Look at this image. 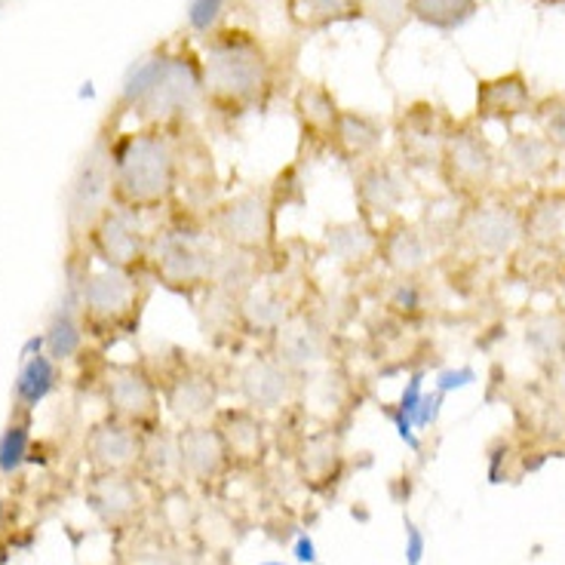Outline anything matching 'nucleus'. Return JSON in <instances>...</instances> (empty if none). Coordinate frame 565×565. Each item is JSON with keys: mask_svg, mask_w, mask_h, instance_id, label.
Masks as SVG:
<instances>
[{"mask_svg": "<svg viewBox=\"0 0 565 565\" xmlns=\"http://www.w3.org/2000/svg\"><path fill=\"white\" fill-rule=\"evenodd\" d=\"M461 234L480 255L498 258L510 253L523 237V215L504 203H480L465 215Z\"/></svg>", "mask_w": 565, "mask_h": 565, "instance_id": "6ab92c4d", "label": "nucleus"}, {"mask_svg": "<svg viewBox=\"0 0 565 565\" xmlns=\"http://www.w3.org/2000/svg\"><path fill=\"white\" fill-rule=\"evenodd\" d=\"M127 565H182L179 556L163 547V544H154V541H139L127 556Z\"/></svg>", "mask_w": 565, "mask_h": 565, "instance_id": "58836bf2", "label": "nucleus"}, {"mask_svg": "<svg viewBox=\"0 0 565 565\" xmlns=\"http://www.w3.org/2000/svg\"><path fill=\"white\" fill-rule=\"evenodd\" d=\"M139 473L148 482H157V486H175L179 480H184L182 473V458H179V443H175V434L170 427H154L145 434V449H141Z\"/></svg>", "mask_w": 565, "mask_h": 565, "instance_id": "7c9ffc66", "label": "nucleus"}, {"mask_svg": "<svg viewBox=\"0 0 565 565\" xmlns=\"http://www.w3.org/2000/svg\"><path fill=\"white\" fill-rule=\"evenodd\" d=\"M206 111L222 120H241L246 114L265 111L277 96V56L255 31L227 25L200 41Z\"/></svg>", "mask_w": 565, "mask_h": 565, "instance_id": "f03ea898", "label": "nucleus"}, {"mask_svg": "<svg viewBox=\"0 0 565 565\" xmlns=\"http://www.w3.org/2000/svg\"><path fill=\"white\" fill-rule=\"evenodd\" d=\"M292 556H296V563L301 565H317V544H313V537L301 532V535L296 537Z\"/></svg>", "mask_w": 565, "mask_h": 565, "instance_id": "49530a36", "label": "nucleus"}, {"mask_svg": "<svg viewBox=\"0 0 565 565\" xmlns=\"http://www.w3.org/2000/svg\"><path fill=\"white\" fill-rule=\"evenodd\" d=\"M424 547H427V541H424L422 529L406 520V565H422Z\"/></svg>", "mask_w": 565, "mask_h": 565, "instance_id": "a18cd8bd", "label": "nucleus"}, {"mask_svg": "<svg viewBox=\"0 0 565 565\" xmlns=\"http://www.w3.org/2000/svg\"><path fill=\"white\" fill-rule=\"evenodd\" d=\"M292 111H296L301 145H308L311 154L329 151V139H332V129H335L341 111L332 89L317 81H305L292 96Z\"/></svg>", "mask_w": 565, "mask_h": 565, "instance_id": "5701e85b", "label": "nucleus"}, {"mask_svg": "<svg viewBox=\"0 0 565 565\" xmlns=\"http://www.w3.org/2000/svg\"><path fill=\"white\" fill-rule=\"evenodd\" d=\"M206 215L212 237L237 253L268 258L277 249V215L280 206L270 188H246L241 194L215 200Z\"/></svg>", "mask_w": 565, "mask_h": 565, "instance_id": "423d86ee", "label": "nucleus"}, {"mask_svg": "<svg viewBox=\"0 0 565 565\" xmlns=\"http://www.w3.org/2000/svg\"><path fill=\"white\" fill-rule=\"evenodd\" d=\"M477 13L480 0H412V22H422L424 29L443 34L465 29Z\"/></svg>", "mask_w": 565, "mask_h": 565, "instance_id": "2f4dec72", "label": "nucleus"}, {"mask_svg": "<svg viewBox=\"0 0 565 565\" xmlns=\"http://www.w3.org/2000/svg\"><path fill=\"white\" fill-rule=\"evenodd\" d=\"M31 458V412L13 409L0 434V477H15Z\"/></svg>", "mask_w": 565, "mask_h": 565, "instance_id": "72a5a7b5", "label": "nucleus"}, {"mask_svg": "<svg viewBox=\"0 0 565 565\" xmlns=\"http://www.w3.org/2000/svg\"><path fill=\"white\" fill-rule=\"evenodd\" d=\"M262 565H286V563H280V559H268V563H262Z\"/></svg>", "mask_w": 565, "mask_h": 565, "instance_id": "3c124183", "label": "nucleus"}, {"mask_svg": "<svg viewBox=\"0 0 565 565\" xmlns=\"http://www.w3.org/2000/svg\"><path fill=\"white\" fill-rule=\"evenodd\" d=\"M391 286L384 289V308L391 317L403 323L422 320L427 311V289L422 286V277H391Z\"/></svg>", "mask_w": 565, "mask_h": 565, "instance_id": "c9c22d12", "label": "nucleus"}, {"mask_svg": "<svg viewBox=\"0 0 565 565\" xmlns=\"http://www.w3.org/2000/svg\"><path fill=\"white\" fill-rule=\"evenodd\" d=\"M231 13L234 10V0H188L184 7V22H188V31L206 41L215 31H222L231 25Z\"/></svg>", "mask_w": 565, "mask_h": 565, "instance_id": "e433bc0d", "label": "nucleus"}, {"mask_svg": "<svg viewBox=\"0 0 565 565\" xmlns=\"http://www.w3.org/2000/svg\"><path fill=\"white\" fill-rule=\"evenodd\" d=\"M99 394L108 406V415L120 422L136 424L139 430H154L160 427V387H157L151 369L145 360L136 363H105L99 369Z\"/></svg>", "mask_w": 565, "mask_h": 565, "instance_id": "9d476101", "label": "nucleus"}, {"mask_svg": "<svg viewBox=\"0 0 565 565\" xmlns=\"http://www.w3.org/2000/svg\"><path fill=\"white\" fill-rule=\"evenodd\" d=\"M68 280L77 286V308L86 335L99 348L136 335L151 298V277L114 268H89V253H68Z\"/></svg>", "mask_w": 565, "mask_h": 565, "instance_id": "39448f33", "label": "nucleus"}, {"mask_svg": "<svg viewBox=\"0 0 565 565\" xmlns=\"http://www.w3.org/2000/svg\"><path fill=\"white\" fill-rule=\"evenodd\" d=\"M141 218L145 215L108 206L86 234L84 249L89 258H96L102 268L151 277V231L141 225Z\"/></svg>", "mask_w": 565, "mask_h": 565, "instance_id": "1a4fd4ad", "label": "nucleus"}, {"mask_svg": "<svg viewBox=\"0 0 565 565\" xmlns=\"http://www.w3.org/2000/svg\"><path fill=\"white\" fill-rule=\"evenodd\" d=\"M62 369L65 366H58L56 360L46 351L25 353L22 369H19V375H15L13 382L15 409L34 412L43 399H50V396L56 394L58 384L65 382V372H62Z\"/></svg>", "mask_w": 565, "mask_h": 565, "instance_id": "c756f323", "label": "nucleus"}, {"mask_svg": "<svg viewBox=\"0 0 565 565\" xmlns=\"http://www.w3.org/2000/svg\"><path fill=\"white\" fill-rule=\"evenodd\" d=\"M148 366V363H145ZM151 369L160 399L175 422L203 424L218 412L222 399V375L212 369V363L198 360L194 353L175 351V356H167L163 366Z\"/></svg>", "mask_w": 565, "mask_h": 565, "instance_id": "6e6552de", "label": "nucleus"}, {"mask_svg": "<svg viewBox=\"0 0 565 565\" xmlns=\"http://www.w3.org/2000/svg\"><path fill=\"white\" fill-rule=\"evenodd\" d=\"M556 172H559V182H563V188H565V151H563V154H559V163H556Z\"/></svg>", "mask_w": 565, "mask_h": 565, "instance_id": "de8ad7c7", "label": "nucleus"}, {"mask_svg": "<svg viewBox=\"0 0 565 565\" xmlns=\"http://www.w3.org/2000/svg\"><path fill=\"white\" fill-rule=\"evenodd\" d=\"M175 443H179L182 473L200 486H210V482L218 480L225 473V467L231 465L215 424H182V430H175Z\"/></svg>", "mask_w": 565, "mask_h": 565, "instance_id": "4be33fe9", "label": "nucleus"}, {"mask_svg": "<svg viewBox=\"0 0 565 565\" xmlns=\"http://www.w3.org/2000/svg\"><path fill=\"white\" fill-rule=\"evenodd\" d=\"M282 15L298 34H323L335 25L360 22L363 0H286Z\"/></svg>", "mask_w": 565, "mask_h": 565, "instance_id": "c85d7f7f", "label": "nucleus"}, {"mask_svg": "<svg viewBox=\"0 0 565 565\" xmlns=\"http://www.w3.org/2000/svg\"><path fill=\"white\" fill-rule=\"evenodd\" d=\"M286 0H234V10L249 19H265L270 13H282Z\"/></svg>", "mask_w": 565, "mask_h": 565, "instance_id": "c03bdc74", "label": "nucleus"}, {"mask_svg": "<svg viewBox=\"0 0 565 565\" xmlns=\"http://www.w3.org/2000/svg\"><path fill=\"white\" fill-rule=\"evenodd\" d=\"M430 253V234L403 215L379 231V262L391 270V277H422Z\"/></svg>", "mask_w": 565, "mask_h": 565, "instance_id": "aec40b11", "label": "nucleus"}, {"mask_svg": "<svg viewBox=\"0 0 565 565\" xmlns=\"http://www.w3.org/2000/svg\"><path fill=\"white\" fill-rule=\"evenodd\" d=\"M3 523H7V504H3V498H0V532H3Z\"/></svg>", "mask_w": 565, "mask_h": 565, "instance_id": "09e8293b", "label": "nucleus"}, {"mask_svg": "<svg viewBox=\"0 0 565 565\" xmlns=\"http://www.w3.org/2000/svg\"><path fill=\"white\" fill-rule=\"evenodd\" d=\"M184 129L136 127L111 136L114 206L136 215H160L179 203Z\"/></svg>", "mask_w": 565, "mask_h": 565, "instance_id": "7ed1b4c3", "label": "nucleus"}, {"mask_svg": "<svg viewBox=\"0 0 565 565\" xmlns=\"http://www.w3.org/2000/svg\"><path fill=\"white\" fill-rule=\"evenodd\" d=\"M86 508L108 529H127L145 508L141 486L132 473H93L86 482Z\"/></svg>", "mask_w": 565, "mask_h": 565, "instance_id": "f3484780", "label": "nucleus"}, {"mask_svg": "<svg viewBox=\"0 0 565 565\" xmlns=\"http://www.w3.org/2000/svg\"><path fill=\"white\" fill-rule=\"evenodd\" d=\"M277 360H282L289 369H296L298 375L308 379V372L329 363L332 356V332L329 326L308 308H296L292 317L270 335L268 348Z\"/></svg>", "mask_w": 565, "mask_h": 565, "instance_id": "2eb2a0df", "label": "nucleus"}, {"mask_svg": "<svg viewBox=\"0 0 565 565\" xmlns=\"http://www.w3.org/2000/svg\"><path fill=\"white\" fill-rule=\"evenodd\" d=\"M141 449H145V430L114 415H105L86 430L84 455L93 473H132L139 470Z\"/></svg>", "mask_w": 565, "mask_h": 565, "instance_id": "dca6fc26", "label": "nucleus"}, {"mask_svg": "<svg viewBox=\"0 0 565 565\" xmlns=\"http://www.w3.org/2000/svg\"><path fill=\"white\" fill-rule=\"evenodd\" d=\"M477 382V372L470 366H458V369H443L437 375V382H434V391L439 394H455V391H465L470 384Z\"/></svg>", "mask_w": 565, "mask_h": 565, "instance_id": "ea45409f", "label": "nucleus"}, {"mask_svg": "<svg viewBox=\"0 0 565 565\" xmlns=\"http://www.w3.org/2000/svg\"><path fill=\"white\" fill-rule=\"evenodd\" d=\"M424 394H427V391H424V372H412L409 382H406V387H403V394H399V399H396L394 406L415 422V412L422 406Z\"/></svg>", "mask_w": 565, "mask_h": 565, "instance_id": "a19ab883", "label": "nucleus"}, {"mask_svg": "<svg viewBox=\"0 0 565 565\" xmlns=\"http://www.w3.org/2000/svg\"><path fill=\"white\" fill-rule=\"evenodd\" d=\"M218 255L222 243L212 237L203 210L172 203L151 231V280L198 305V298L212 289Z\"/></svg>", "mask_w": 565, "mask_h": 565, "instance_id": "20e7f679", "label": "nucleus"}, {"mask_svg": "<svg viewBox=\"0 0 565 565\" xmlns=\"http://www.w3.org/2000/svg\"><path fill=\"white\" fill-rule=\"evenodd\" d=\"M532 117L541 127V136L551 141L553 148L563 154L565 151V96H547L532 108Z\"/></svg>", "mask_w": 565, "mask_h": 565, "instance_id": "4c0bfd02", "label": "nucleus"}, {"mask_svg": "<svg viewBox=\"0 0 565 565\" xmlns=\"http://www.w3.org/2000/svg\"><path fill=\"white\" fill-rule=\"evenodd\" d=\"M452 124V117H446L443 108L430 102H412L406 108H399L394 117L396 160L406 170H439Z\"/></svg>", "mask_w": 565, "mask_h": 565, "instance_id": "ddd939ff", "label": "nucleus"}, {"mask_svg": "<svg viewBox=\"0 0 565 565\" xmlns=\"http://www.w3.org/2000/svg\"><path fill=\"white\" fill-rule=\"evenodd\" d=\"M437 172L449 191H458L465 198L480 194L494 182L498 154H494L492 141L486 139L480 120H458V124H452Z\"/></svg>", "mask_w": 565, "mask_h": 565, "instance_id": "9b49d317", "label": "nucleus"}, {"mask_svg": "<svg viewBox=\"0 0 565 565\" xmlns=\"http://www.w3.org/2000/svg\"><path fill=\"white\" fill-rule=\"evenodd\" d=\"M363 19L382 34V58H387L396 38L412 22V0H363Z\"/></svg>", "mask_w": 565, "mask_h": 565, "instance_id": "f704fd0d", "label": "nucleus"}, {"mask_svg": "<svg viewBox=\"0 0 565 565\" xmlns=\"http://www.w3.org/2000/svg\"><path fill=\"white\" fill-rule=\"evenodd\" d=\"M384 136H387V124L379 114L341 108L332 139H329V154H335L348 167H360L382 154Z\"/></svg>", "mask_w": 565, "mask_h": 565, "instance_id": "412c9836", "label": "nucleus"}, {"mask_svg": "<svg viewBox=\"0 0 565 565\" xmlns=\"http://www.w3.org/2000/svg\"><path fill=\"white\" fill-rule=\"evenodd\" d=\"M523 234L535 237L544 246L565 243V194H547L535 200V206L523 215Z\"/></svg>", "mask_w": 565, "mask_h": 565, "instance_id": "473e14b6", "label": "nucleus"}, {"mask_svg": "<svg viewBox=\"0 0 565 565\" xmlns=\"http://www.w3.org/2000/svg\"><path fill=\"white\" fill-rule=\"evenodd\" d=\"M234 382H237V394H241L243 406L262 412V415L289 406L305 391V375H298L296 369L286 366L270 351L249 356L234 372Z\"/></svg>", "mask_w": 565, "mask_h": 565, "instance_id": "4468645a", "label": "nucleus"}, {"mask_svg": "<svg viewBox=\"0 0 565 565\" xmlns=\"http://www.w3.org/2000/svg\"><path fill=\"white\" fill-rule=\"evenodd\" d=\"M292 311L296 305L282 289L270 282H255L234 305V329L246 339H265L268 344L270 335L292 317Z\"/></svg>", "mask_w": 565, "mask_h": 565, "instance_id": "a211bd4d", "label": "nucleus"}, {"mask_svg": "<svg viewBox=\"0 0 565 565\" xmlns=\"http://www.w3.org/2000/svg\"><path fill=\"white\" fill-rule=\"evenodd\" d=\"M532 89L523 71H510L492 81H480L477 86V120H494V124H513L516 117L532 114Z\"/></svg>", "mask_w": 565, "mask_h": 565, "instance_id": "a878e982", "label": "nucleus"}, {"mask_svg": "<svg viewBox=\"0 0 565 565\" xmlns=\"http://www.w3.org/2000/svg\"><path fill=\"white\" fill-rule=\"evenodd\" d=\"M387 418H391V424H394L396 437L403 439L412 452H418V449H422V439H418V427H415V422H412L409 415H403V412L394 406V409H387Z\"/></svg>", "mask_w": 565, "mask_h": 565, "instance_id": "79ce46f5", "label": "nucleus"}, {"mask_svg": "<svg viewBox=\"0 0 565 565\" xmlns=\"http://www.w3.org/2000/svg\"><path fill=\"white\" fill-rule=\"evenodd\" d=\"M353 200L356 218L372 231H382L399 218L403 203L409 200V170L396 157H372L353 172Z\"/></svg>", "mask_w": 565, "mask_h": 565, "instance_id": "f8f14e48", "label": "nucleus"}, {"mask_svg": "<svg viewBox=\"0 0 565 565\" xmlns=\"http://www.w3.org/2000/svg\"><path fill=\"white\" fill-rule=\"evenodd\" d=\"M111 129H102L96 141L86 148L81 163L71 172L65 188V231H68V253H81L86 234L102 218V212L114 206L111 191Z\"/></svg>", "mask_w": 565, "mask_h": 565, "instance_id": "0eeeda50", "label": "nucleus"}, {"mask_svg": "<svg viewBox=\"0 0 565 565\" xmlns=\"http://www.w3.org/2000/svg\"><path fill=\"white\" fill-rule=\"evenodd\" d=\"M114 120L136 117L139 127H191L206 111L203 62L194 43H163L129 68L114 102Z\"/></svg>", "mask_w": 565, "mask_h": 565, "instance_id": "f257e3e1", "label": "nucleus"}, {"mask_svg": "<svg viewBox=\"0 0 565 565\" xmlns=\"http://www.w3.org/2000/svg\"><path fill=\"white\" fill-rule=\"evenodd\" d=\"M443 403H446V394H439V391H434V394H424L422 406H418V412H415V427H418V430H424V427H434V424L439 422Z\"/></svg>", "mask_w": 565, "mask_h": 565, "instance_id": "37998d69", "label": "nucleus"}, {"mask_svg": "<svg viewBox=\"0 0 565 565\" xmlns=\"http://www.w3.org/2000/svg\"><path fill=\"white\" fill-rule=\"evenodd\" d=\"M43 351L56 360L58 366H71L77 360H84L89 351V335H86L81 308H77V286L68 280L65 296L58 301L50 320L43 326Z\"/></svg>", "mask_w": 565, "mask_h": 565, "instance_id": "b1692460", "label": "nucleus"}, {"mask_svg": "<svg viewBox=\"0 0 565 565\" xmlns=\"http://www.w3.org/2000/svg\"><path fill=\"white\" fill-rule=\"evenodd\" d=\"M215 430L222 434L227 458L231 465H255L262 461V455L268 449V430L262 422V412L249 409V406H231V409H218L212 415Z\"/></svg>", "mask_w": 565, "mask_h": 565, "instance_id": "393cba45", "label": "nucleus"}, {"mask_svg": "<svg viewBox=\"0 0 565 565\" xmlns=\"http://www.w3.org/2000/svg\"><path fill=\"white\" fill-rule=\"evenodd\" d=\"M323 243L329 258L348 274H363L379 262V231L363 225L360 218L329 225L323 234Z\"/></svg>", "mask_w": 565, "mask_h": 565, "instance_id": "bb28decb", "label": "nucleus"}, {"mask_svg": "<svg viewBox=\"0 0 565 565\" xmlns=\"http://www.w3.org/2000/svg\"><path fill=\"white\" fill-rule=\"evenodd\" d=\"M498 163L520 182H537L556 172L559 151L541 132H510V139L498 154Z\"/></svg>", "mask_w": 565, "mask_h": 565, "instance_id": "cd10ccee", "label": "nucleus"}, {"mask_svg": "<svg viewBox=\"0 0 565 565\" xmlns=\"http://www.w3.org/2000/svg\"><path fill=\"white\" fill-rule=\"evenodd\" d=\"M541 3H547V7H559V3H565V0H541Z\"/></svg>", "mask_w": 565, "mask_h": 565, "instance_id": "8fccbe9b", "label": "nucleus"}]
</instances>
